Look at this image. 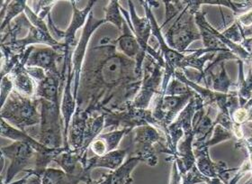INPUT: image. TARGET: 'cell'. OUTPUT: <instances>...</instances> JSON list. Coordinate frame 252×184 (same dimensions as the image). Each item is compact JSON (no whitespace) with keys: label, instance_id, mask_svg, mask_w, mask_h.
I'll return each mask as SVG.
<instances>
[{"label":"cell","instance_id":"1","mask_svg":"<svg viewBox=\"0 0 252 184\" xmlns=\"http://www.w3.org/2000/svg\"><path fill=\"white\" fill-rule=\"evenodd\" d=\"M135 61L127 58L116 48V40L100 39L89 48L82 67L77 107L90 116L119 110L131 102L142 84Z\"/></svg>","mask_w":252,"mask_h":184},{"label":"cell","instance_id":"2","mask_svg":"<svg viewBox=\"0 0 252 184\" xmlns=\"http://www.w3.org/2000/svg\"><path fill=\"white\" fill-rule=\"evenodd\" d=\"M130 143L127 147L128 155H135L151 167L158 163V153L171 155L168 148V138L164 132L152 125L139 126L128 135Z\"/></svg>","mask_w":252,"mask_h":184},{"label":"cell","instance_id":"3","mask_svg":"<svg viewBox=\"0 0 252 184\" xmlns=\"http://www.w3.org/2000/svg\"><path fill=\"white\" fill-rule=\"evenodd\" d=\"M187 6L173 23L167 27L163 34L165 41L169 47L180 53H187L194 41L202 40L199 29L195 24L194 16L201 10L197 1H186Z\"/></svg>","mask_w":252,"mask_h":184},{"label":"cell","instance_id":"4","mask_svg":"<svg viewBox=\"0 0 252 184\" xmlns=\"http://www.w3.org/2000/svg\"><path fill=\"white\" fill-rule=\"evenodd\" d=\"M38 100L40 103L41 122L38 126L29 128L26 132L47 147H63L64 126L61 104L41 99Z\"/></svg>","mask_w":252,"mask_h":184},{"label":"cell","instance_id":"5","mask_svg":"<svg viewBox=\"0 0 252 184\" xmlns=\"http://www.w3.org/2000/svg\"><path fill=\"white\" fill-rule=\"evenodd\" d=\"M1 119L11 126L27 131L41 122L40 103L36 98H29L14 90L1 107Z\"/></svg>","mask_w":252,"mask_h":184},{"label":"cell","instance_id":"6","mask_svg":"<svg viewBox=\"0 0 252 184\" xmlns=\"http://www.w3.org/2000/svg\"><path fill=\"white\" fill-rule=\"evenodd\" d=\"M165 66L146 54L143 63L142 84L131 104L137 109L149 110L153 100L161 91Z\"/></svg>","mask_w":252,"mask_h":184},{"label":"cell","instance_id":"7","mask_svg":"<svg viewBox=\"0 0 252 184\" xmlns=\"http://www.w3.org/2000/svg\"><path fill=\"white\" fill-rule=\"evenodd\" d=\"M105 129H131L145 125H152L161 130L158 122L153 116L152 109L143 110L133 107L131 102L127 103L122 110L105 113ZM104 129V130H105ZM162 131V130H161ZM163 132V131H162Z\"/></svg>","mask_w":252,"mask_h":184},{"label":"cell","instance_id":"8","mask_svg":"<svg viewBox=\"0 0 252 184\" xmlns=\"http://www.w3.org/2000/svg\"><path fill=\"white\" fill-rule=\"evenodd\" d=\"M2 157L9 161L5 180L2 184H10L17 174L33 168L36 158V151L32 145L25 142H13L1 148Z\"/></svg>","mask_w":252,"mask_h":184},{"label":"cell","instance_id":"9","mask_svg":"<svg viewBox=\"0 0 252 184\" xmlns=\"http://www.w3.org/2000/svg\"><path fill=\"white\" fill-rule=\"evenodd\" d=\"M195 95L193 91L189 94L180 96H167L158 94L153 100V114L155 119L168 138V126L172 124L180 112L189 104L190 100Z\"/></svg>","mask_w":252,"mask_h":184},{"label":"cell","instance_id":"10","mask_svg":"<svg viewBox=\"0 0 252 184\" xmlns=\"http://www.w3.org/2000/svg\"><path fill=\"white\" fill-rule=\"evenodd\" d=\"M70 3L72 5L73 14L68 28L66 30L59 29L51 16H48V27L52 36L58 42L64 43L65 47L75 49L79 42V40H77V32L85 27L93 6L96 4V1H88V4L82 9H79L77 6L76 1H70Z\"/></svg>","mask_w":252,"mask_h":184},{"label":"cell","instance_id":"11","mask_svg":"<svg viewBox=\"0 0 252 184\" xmlns=\"http://www.w3.org/2000/svg\"><path fill=\"white\" fill-rule=\"evenodd\" d=\"M204 106V101L199 95H194L190 100L189 104L186 106L183 110L180 112L175 121L168 126V144L171 155L169 157H174L177 154V146L179 140L193 132V117L196 110Z\"/></svg>","mask_w":252,"mask_h":184},{"label":"cell","instance_id":"12","mask_svg":"<svg viewBox=\"0 0 252 184\" xmlns=\"http://www.w3.org/2000/svg\"><path fill=\"white\" fill-rule=\"evenodd\" d=\"M105 24L104 18H102V19L95 18L93 14V11H91L89 18H88V21L82 29V33H81V36L79 39L78 45L74 50L73 58H72V78H73L74 97L76 99V101H77V95H78V90H79L82 67L84 64L87 52L89 50V43H90V39L94 35V32Z\"/></svg>","mask_w":252,"mask_h":184},{"label":"cell","instance_id":"13","mask_svg":"<svg viewBox=\"0 0 252 184\" xmlns=\"http://www.w3.org/2000/svg\"><path fill=\"white\" fill-rule=\"evenodd\" d=\"M64 49H65V45L63 48H54L51 46L34 47L33 46L27 58L26 66L42 69L46 72V74L62 75V70L59 68V65L62 64V67H63Z\"/></svg>","mask_w":252,"mask_h":184},{"label":"cell","instance_id":"14","mask_svg":"<svg viewBox=\"0 0 252 184\" xmlns=\"http://www.w3.org/2000/svg\"><path fill=\"white\" fill-rule=\"evenodd\" d=\"M195 166L206 178H219L224 184H229L230 173L238 168L229 169L224 162H214L209 154V147L205 146L194 147Z\"/></svg>","mask_w":252,"mask_h":184},{"label":"cell","instance_id":"15","mask_svg":"<svg viewBox=\"0 0 252 184\" xmlns=\"http://www.w3.org/2000/svg\"><path fill=\"white\" fill-rule=\"evenodd\" d=\"M217 114L218 110L214 107L204 105L196 110L192 122L194 135V146L203 145L209 139L216 126Z\"/></svg>","mask_w":252,"mask_h":184},{"label":"cell","instance_id":"16","mask_svg":"<svg viewBox=\"0 0 252 184\" xmlns=\"http://www.w3.org/2000/svg\"><path fill=\"white\" fill-rule=\"evenodd\" d=\"M86 158L88 156H81L79 153L69 149L55 158L53 162L57 163L61 169H63L69 176L79 180L80 183L90 184L93 180L91 178V174L85 169Z\"/></svg>","mask_w":252,"mask_h":184},{"label":"cell","instance_id":"17","mask_svg":"<svg viewBox=\"0 0 252 184\" xmlns=\"http://www.w3.org/2000/svg\"><path fill=\"white\" fill-rule=\"evenodd\" d=\"M64 83L65 79L62 75L47 74L42 81L37 83L35 98L62 105Z\"/></svg>","mask_w":252,"mask_h":184},{"label":"cell","instance_id":"18","mask_svg":"<svg viewBox=\"0 0 252 184\" xmlns=\"http://www.w3.org/2000/svg\"><path fill=\"white\" fill-rule=\"evenodd\" d=\"M90 116V114L87 111L77 107L68 127V147L72 151L77 152L79 154L83 147L85 129Z\"/></svg>","mask_w":252,"mask_h":184},{"label":"cell","instance_id":"19","mask_svg":"<svg viewBox=\"0 0 252 184\" xmlns=\"http://www.w3.org/2000/svg\"><path fill=\"white\" fill-rule=\"evenodd\" d=\"M127 148L116 149L110 153H105L102 156L93 155L85 159V169L91 174L93 169L105 168L110 170V172L116 171L119 168L128 156Z\"/></svg>","mask_w":252,"mask_h":184},{"label":"cell","instance_id":"20","mask_svg":"<svg viewBox=\"0 0 252 184\" xmlns=\"http://www.w3.org/2000/svg\"><path fill=\"white\" fill-rule=\"evenodd\" d=\"M132 130L131 129H117L108 133L101 134L90 145V149L93 155L102 156L118 149L122 140L127 137Z\"/></svg>","mask_w":252,"mask_h":184},{"label":"cell","instance_id":"21","mask_svg":"<svg viewBox=\"0 0 252 184\" xmlns=\"http://www.w3.org/2000/svg\"><path fill=\"white\" fill-rule=\"evenodd\" d=\"M120 33V37L116 40L117 50L127 58L133 61H136L138 59H145L147 53L140 46L136 37L134 36L133 32L131 31L126 20Z\"/></svg>","mask_w":252,"mask_h":184},{"label":"cell","instance_id":"22","mask_svg":"<svg viewBox=\"0 0 252 184\" xmlns=\"http://www.w3.org/2000/svg\"><path fill=\"white\" fill-rule=\"evenodd\" d=\"M27 58L22 54L20 63H17L14 69L11 71L10 75L14 81L15 90L20 94L27 96L29 98H35L37 83L34 79L30 77L26 71Z\"/></svg>","mask_w":252,"mask_h":184},{"label":"cell","instance_id":"23","mask_svg":"<svg viewBox=\"0 0 252 184\" xmlns=\"http://www.w3.org/2000/svg\"><path fill=\"white\" fill-rule=\"evenodd\" d=\"M205 12L199 10L194 16L195 24L199 29L202 41L204 43V48L209 49L216 53L220 52H230L229 49L220 42V40L213 33V26L207 21L205 17ZM231 53V52H230Z\"/></svg>","mask_w":252,"mask_h":184},{"label":"cell","instance_id":"24","mask_svg":"<svg viewBox=\"0 0 252 184\" xmlns=\"http://www.w3.org/2000/svg\"><path fill=\"white\" fill-rule=\"evenodd\" d=\"M32 27L31 22L25 13L17 16L15 20L11 22L10 25L1 31V43H8L21 39V36L28 35V32Z\"/></svg>","mask_w":252,"mask_h":184},{"label":"cell","instance_id":"25","mask_svg":"<svg viewBox=\"0 0 252 184\" xmlns=\"http://www.w3.org/2000/svg\"><path fill=\"white\" fill-rule=\"evenodd\" d=\"M105 114H97L90 116L87 122L85 129L84 142L81 149V156L88 155V150L90 149V145L94 139L101 135V132L105 129Z\"/></svg>","mask_w":252,"mask_h":184},{"label":"cell","instance_id":"26","mask_svg":"<svg viewBox=\"0 0 252 184\" xmlns=\"http://www.w3.org/2000/svg\"><path fill=\"white\" fill-rule=\"evenodd\" d=\"M28 2L25 0H13V1H1L0 4V18L1 27L0 32L3 31L15 20L17 16L25 13Z\"/></svg>","mask_w":252,"mask_h":184},{"label":"cell","instance_id":"27","mask_svg":"<svg viewBox=\"0 0 252 184\" xmlns=\"http://www.w3.org/2000/svg\"><path fill=\"white\" fill-rule=\"evenodd\" d=\"M142 163L141 159L135 155H128L126 161L119 168L114 172H110L111 184H131L133 179L131 174L139 163Z\"/></svg>","mask_w":252,"mask_h":184},{"label":"cell","instance_id":"28","mask_svg":"<svg viewBox=\"0 0 252 184\" xmlns=\"http://www.w3.org/2000/svg\"><path fill=\"white\" fill-rule=\"evenodd\" d=\"M79 180L69 176L63 169L48 167L42 174V184H79Z\"/></svg>","mask_w":252,"mask_h":184},{"label":"cell","instance_id":"29","mask_svg":"<svg viewBox=\"0 0 252 184\" xmlns=\"http://www.w3.org/2000/svg\"><path fill=\"white\" fill-rule=\"evenodd\" d=\"M197 3L200 6L203 5H220L225 6L229 9H231L234 13V16H238L243 13L252 9V1H222V0H197Z\"/></svg>","mask_w":252,"mask_h":184},{"label":"cell","instance_id":"30","mask_svg":"<svg viewBox=\"0 0 252 184\" xmlns=\"http://www.w3.org/2000/svg\"><path fill=\"white\" fill-rule=\"evenodd\" d=\"M105 12V20L106 23H110L121 32L123 26L126 22V18L123 16L121 11V5L119 4V1L112 0L107 5L104 7Z\"/></svg>","mask_w":252,"mask_h":184},{"label":"cell","instance_id":"31","mask_svg":"<svg viewBox=\"0 0 252 184\" xmlns=\"http://www.w3.org/2000/svg\"><path fill=\"white\" fill-rule=\"evenodd\" d=\"M163 3L165 5L166 15H165V20L160 26L161 30L164 27H168V24H170V22L179 16L187 6L186 1H163Z\"/></svg>","mask_w":252,"mask_h":184},{"label":"cell","instance_id":"32","mask_svg":"<svg viewBox=\"0 0 252 184\" xmlns=\"http://www.w3.org/2000/svg\"><path fill=\"white\" fill-rule=\"evenodd\" d=\"M230 139H234L233 134L231 133V131L226 129L223 126H220V125H216L210 138L203 145H199V146H205L206 147H211L213 146H216V145H218L223 141L230 140ZM194 147H196V146H194Z\"/></svg>","mask_w":252,"mask_h":184},{"label":"cell","instance_id":"33","mask_svg":"<svg viewBox=\"0 0 252 184\" xmlns=\"http://www.w3.org/2000/svg\"><path fill=\"white\" fill-rule=\"evenodd\" d=\"M221 34L223 35V37H225L227 40L231 41L233 43L240 44L243 47V44H244V42H245L246 39H244V37L242 36L241 27L235 20H234L231 27L226 28L224 31L221 32Z\"/></svg>","mask_w":252,"mask_h":184},{"label":"cell","instance_id":"34","mask_svg":"<svg viewBox=\"0 0 252 184\" xmlns=\"http://www.w3.org/2000/svg\"><path fill=\"white\" fill-rule=\"evenodd\" d=\"M194 90H192L188 85L180 81L177 78H172L169 84H168L165 95L167 96H180V95L189 94L192 93Z\"/></svg>","mask_w":252,"mask_h":184},{"label":"cell","instance_id":"35","mask_svg":"<svg viewBox=\"0 0 252 184\" xmlns=\"http://www.w3.org/2000/svg\"><path fill=\"white\" fill-rule=\"evenodd\" d=\"M33 8L32 11L39 16L41 19L44 20L51 16V10L58 1H32Z\"/></svg>","mask_w":252,"mask_h":184},{"label":"cell","instance_id":"36","mask_svg":"<svg viewBox=\"0 0 252 184\" xmlns=\"http://www.w3.org/2000/svg\"><path fill=\"white\" fill-rule=\"evenodd\" d=\"M15 90L14 81L10 74H6L1 77V84H0V98H1V107L4 105L8 97Z\"/></svg>","mask_w":252,"mask_h":184},{"label":"cell","instance_id":"37","mask_svg":"<svg viewBox=\"0 0 252 184\" xmlns=\"http://www.w3.org/2000/svg\"><path fill=\"white\" fill-rule=\"evenodd\" d=\"M207 178L200 173L198 169L196 168L195 164L193 168L189 170L188 173L182 175L181 184H205Z\"/></svg>","mask_w":252,"mask_h":184},{"label":"cell","instance_id":"38","mask_svg":"<svg viewBox=\"0 0 252 184\" xmlns=\"http://www.w3.org/2000/svg\"><path fill=\"white\" fill-rule=\"evenodd\" d=\"M26 71L27 74L30 75V77L34 79V81L36 83H39L40 81H42V79L46 77V72L44 70L38 67H27L26 66Z\"/></svg>","mask_w":252,"mask_h":184},{"label":"cell","instance_id":"39","mask_svg":"<svg viewBox=\"0 0 252 184\" xmlns=\"http://www.w3.org/2000/svg\"><path fill=\"white\" fill-rule=\"evenodd\" d=\"M181 182H182V174H180V172H179L177 162L172 161L169 184H180Z\"/></svg>","mask_w":252,"mask_h":184},{"label":"cell","instance_id":"40","mask_svg":"<svg viewBox=\"0 0 252 184\" xmlns=\"http://www.w3.org/2000/svg\"><path fill=\"white\" fill-rule=\"evenodd\" d=\"M206 184H224L219 178H207Z\"/></svg>","mask_w":252,"mask_h":184},{"label":"cell","instance_id":"41","mask_svg":"<svg viewBox=\"0 0 252 184\" xmlns=\"http://www.w3.org/2000/svg\"><path fill=\"white\" fill-rule=\"evenodd\" d=\"M245 184H252V176L250 178V180H248L247 183Z\"/></svg>","mask_w":252,"mask_h":184}]
</instances>
